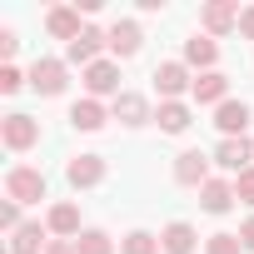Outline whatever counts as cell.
Segmentation results:
<instances>
[{
	"instance_id": "cell-25",
	"label": "cell",
	"mask_w": 254,
	"mask_h": 254,
	"mask_svg": "<svg viewBox=\"0 0 254 254\" xmlns=\"http://www.w3.org/2000/svg\"><path fill=\"white\" fill-rule=\"evenodd\" d=\"M204 254H249V249H244V239H239V234L219 229V234H209V239H204Z\"/></svg>"
},
{
	"instance_id": "cell-5",
	"label": "cell",
	"mask_w": 254,
	"mask_h": 254,
	"mask_svg": "<svg viewBox=\"0 0 254 254\" xmlns=\"http://www.w3.org/2000/svg\"><path fill=\"white\" fill-rule=\"evenodd\" d=\"M199 25H204V35H229V30H239V5L234 0H209L199 10Z\"/></svg>"
},
{
	"instance_id": "cell-13",
	"label": "cell",
	"mask_w": 254,
	"mask_h": 254,
	"mask_svg": "<svg viewBox=\"0 0 254 254\" xmlns=\"http://www.w3.org/2000/svg\"><path fill=\"white\" fill-rule=\"evenodd\" d=\"M249 160H254V145H249L244 135H239V140H219V150H214V165L229 170V175H244Z\"/></svg>"
},
{
	"instance_id": "cell-16",
	"label": "cell",
	"mask_w": 254,
	"mask_h": 254,
	"mask_svg": "<svg viewBox=\"0 0 254 254\" xmlns=\"http://www.w3.org/2000/svg\"><path fill=\"white\" fill-rule=\"evenodd\" d=\"M45 30H50L55 40H65V45L85 35V25H80V10H75V5H55V10L45 15Z\"/></svg>"
},
{
	"instance_id": "cell-20",
	"label": "cell",
	"mask_w": 254,
	"mask_h": 254,
	"mask_svg": "<svg viewBox=\"0 0 254 254\" xmlns=\"http://www.w3.org/2000/svg\"><path fill=\"white\" fill-rule=\"evenodd\" d=\"M214 60H219V45H214L209 35H194V40H185V65H194V70L204 75V70H214Z\"/></svg>"
},
{
	"instance_id": "cell-4",
	"label": "cell",
	"mask_w": 254,
	"mask_h": 254,
	"mask_svg": "<svg viewBox=\"0 0 254 254\" xmlns=\"http://www.w3.org/2000/svg\"><path fill=\"white\" fill-rule=\"evenodd\" d=\"M209 165H214V155H204V150H185V155L175 160V180L190 185V190H204V185H209Z\"/></svg>"
},
{
	"instance_id": "cell-11",
	"label": "cell",
	"mask_w": 254,
	"mask_h": 254,
	"mask_svg": "<svg viewBox=\"0 0 254 254\" xmlns=\"http://www.w3.org/2000/svg\"><path fill=\"white\" fill-rule=\"evenodd\" d=\"M249 120H254V110H249L244 100H224V105L214 110V125H219V135H224V140H239Z\"/></svg>"
},
{
	"instance_id": "cell-22",
	"label": "cell",
	"mask_w": 254,
	"mask_h": 254,
	"mask_svg": "<svg viewBox=\"0 0 254 254\" xmlns=\"http://www.w3.org/2000/svg\"><path fill=\"white\" fill-rule=\"evenodd\" d=\"M70 125H75V130H100V125H105V105L100 100H75L70 105Z\"/></svg>"
},
{
	"instance_id": "cell-17",
	"label": "cell",
	"mask_w": 254,
	"mask_h": 254,
	"mask_svg": "<svg viewBox=\"0 0 254 254\" xmlns=\"http://www.w3.org/2000/svg\"><path fill=\"white\" fill-rule=\"evenodd\" d=\"M45 224H50V234H55V239H80V234H85V229H80V209H75L70 199H60V204L50 209V219H45Z\"/></svg>"
},
{
	"instance_id": "cell-1",
	"label": "cell",
	"mask_w": 254,
	"mask_h": 254,
	"mask_svg": "<svg viewBox=\"0 0 254 254\" xmlns=\"http://www.w3.org/2000/svg\"><path fill=\"white\" fill-rule=\"evenodd\" d=\"M0 140H5V150H15V155H25V150H35L40 145V120H30V115H5L0 120Z\"/></svg>"
},
{
	"instance_id": "cell-32",
	"label": "cell",
	"mask_w": 254,
	"mask_h": 254,
	"mask_svg": "<svg viewBox=\"0 0 254 254\" xmlns=\"http://www.w3.org/2000/svg\"><path fill=\"white\" fill-rule=\"evenodd\" d=\"M45 254H75V239H50V249Z\"/></svg>"
},
{
	"instance_id": "cell-21",
	"label": "cell",
	"mask_w": 254,
	"mask_h": 254,
	"mask_svg": "<svg viewBox=\"0 0 254 254\" xmlns=\"http://www.w3.org/2000/svg\"><path fill=\"white\" fill-rule=\"evenodd\" d=\"M199 204H204L209 214H229V209H234V185H229V180H209V185L199 190Z\"/></svg>"
},
{
	"instance_id": "cell-3",
	"label": "cell",
	"mask_w": 254,
	"mask_h": 254,
	"mask_svg": "<svg viewBox=\"0 0 254 254\" xmlns=\"http://www.w3.org/2000/svg\"><path fill=\"white\" fill-rule=\"evenodd\" d=\"M155 90H160V100H180L185 90H194L190 65H185V60H165V65H155Z\"/></svg>"
},
{
	"instance_id": "cell-19",
	"label": "cell",
	"mask_w": 254,
	"mask_h": 254,
	"mask_svg": "<svg viewBox=\"0 0 254 254\" xmlns=\"http://www.w3.org/2000/svg\"><path fill=\"white\" fill-rule=\"evenodd\" d=\"M155 120H160V130H165V135H185L194 115H190V105H185V100H160Z\"/></svg>"
},
{
	"instance_id": "cell-8",
	"label": "cell",
	"mask_w": 254,
	"mask_h": 254,
	"mask_svg": "<svg viewBox=\"0 0 254 254\" xmlns=\"http://www.w3.org/2000/svg\"><path fill=\"white\" fill-rule=\"evenodd\" d=\"M30 85H35V95H65V60H35L30 65Z\"/></svg>"
},
{
	"instance_id": "cell-7",
	"label": "cell",
	"mask_w": 254,
	"mask_h": 254,
	"mask_svg": "<svg viewBox=\"0 0 254 254\" xmlns=\"http://www.w3.org/2000/svg\"><path fill=\"white\" fill-rule=\"evenodd\" d=\"M100 45H110V35H105V30H95V25H85V35L65 45V60H70V65H85V70H90V65L100 60Z\"/></svg>"
},
{
	"instance_id": "cell-9",
	"label": "cell",
	"mask_w": 254,
	"mask_h": 254,
	"mask_svg": "<svg viewBox=\"0 0 254 254\" xmlns=\"http://www.w3.org/2000/svg\"><path fill=\"white\" fill-rule=\"evenodd\" d=\"M85 90H90V100H100V95H125V90H120V65H115V60H95V65L85 70Z\"/></svg>"
},
{
	"instance_id": "cell-2",
	"label": "cell",
	"mask_w": 254,
	"mask_h": 254,
	"mask_svg": "<svg viewBox=\"0 0 254 254\" xmlns=\"http://www.w3.org/2000/svg\"><path fill=\"white\" fill-rule=\"evenodd\" d=\"M5 194H10L15 204H35V199H45V175H40L35 165H15V170L5 175Z\"/></svg>"
},
{
	"instance_id": "cell-27",
	"label": "cell",
	"mask_w": 254,
	"mask_h": 254,
	"mask_svg": "<svg viewBox=\"0 0 254 254\" xmlns=\"http://www.w3.org/2000/svg\"><path fill=\"white\" fill-rule=\"evenodd\" d=\"M0 224H5L10 234H15L20 224H25V219H20V204H15V199H5V204H0Z\"/></svg>"
},
{
	"instance_id": "cell-6",
	"label": "cell",
	"mask_w": 254,
	"mask_h": 254,
	"mask_svg": "<svg viewBox=\"0 0 254 254\" xmlns=\"http://www.w3.org/2000/svg\"><path fill=\"white\" fill-rule=\"evenodd\" d=\"M105 170H110L105 155H75V160L65 165V180H70L75 190H95V185L105 180Z\"/></svg>"
},
{
	"instance_id": "cell-15",
	"label": "cell",
	"mask_w": 254,
	"mask_h": 254,
	"mask_svg": "<svg viewBox=\"0 0 254 254\" xmlns=\"http://www.w3.org/2000/svg\"><path fill=\"white\" fill-rule=\"evenodd\" d=\"M140 45H145V30H140L135 20H115V25H110V50H115V60L140 55Z\"/></svg>"
},
{
	"instance_id": "cell-18",
	"label": "cell",
	"mask_w": 254,
	"mask_h": 254,
	"mask_svg": "<svg viewBox=\"0 0 254 254\" xmlns=\"http://www.w3.org/2000/svg\"><path fill=\"white\" fill-rule=\"evenodd\" d=\"M194 224H185V219H175V224H165L160 229V249L165 254H194Z\"/></svg>"
},
{
	"instance_id": "cell-30",
	"label": "cell",
	"mask_w": 254,
	"mask_h": 254,
	"mask_svg": "<svg viewBox=\"0 0 254 254\" xmlns=\"http://www.w3.org/2000/svg\"><path fill=\"white\" fill-rule=\"evenodd\" d=\"M15 45H20V40H15V30H0V55H5V60L15 55Z\"/></svg>"
},
{
	"instance_id": "cell-24",
	"label": "cell",
	"mask_w": 254,
	"mask_h": 254,
	"mask_svg": "<svg viewBox=\"0 0 254 254\" xmlns=\"http://www.w3.org/2000/svg\"><path fill=\"white\" fill-rule=\"evenodd\" d=\"M75 254H115V239H110L105 229H85V234L75 239Z\"/></svg>"
},
{
	"instance_id": "cell-31",
	"label": "cell",
	"mask_w": 254,
	"mask_h": 254,
	"mask_svg": "<svg viewBox=\"0 0 254 254\" xmlns=\"http://www.w3.org/2000/svg\"><path fill=\"white\" fill-rule=\"evenodd\" d=\"M239 239H244V249L254 254V219H244V224H239Z\"/></svg>"
},
{
	"instance_id": "cell-29",
	"label": "cell",
	"mask_w": 254,
	"mask_h": 254,
	"mask_svg": "<svg viewBox=\"0 0 254 254\" xmlns=\"http://www.w3.org/2000/svg\"><path fill=\"white\" fill-rule=\"evenodd\" d=\"M239 35H244V40H254V5H244V10H239Z\"/></svg>"
},
{
	"instance_id": "cell-14",
	"label": "cell",
	"mask_w": 254,
	"mask_h": 254,
	"mask_svg": "<svg viewBox=\"0 0 254 254\" xmlns=\"http://www.w3.org/2000/svg\"><path fill=\"white\" fill-rule=\"evenodd\" d=\"M50 224H40V219H25L15 234H10V254H45L50 249Z\"/></svg>"
},
{
	"instance_id": "cell-28",
	"label": "cell",
	"mask_w": 254,
	"mask_h": 254,
	"mask_svg": "<svg viewBox=\"0 0 254 254\" xmlns=\"http://www.w3.org/2000/svg\"><path fill=\"white\" fill-rule=\"evenodd\" d=\"M20 85H25V75H20L15 65H5V70H0V90H5V95H15Z\"/></svg>"
},
{
	"instance_id": "cell-23",
	"label": "cell",
	"mask_w": 254,
	"mask_h": 254,
	"mask_svg": "<svg viewBox=\"0 0 254 254\" xmlns=\"http://www.w3.org/2000/svg\"><path fill=\"white\" fill-rule=\"evenodd\" d=\"M120 254H160V234H150V229H130L120 239Z\"/></svg>"
},
{
	"instance_id": "cell-10",
	"label": "cell",
	"mask_w": 254,
	"mask_h": 254,
	"mask_svg": "<svg viewBox=\"0 0 254 254\" xmlns=\"http://www.w3.org/2000/svg\"><path fill=\"white\" fill-rule=\"evenodd\" d=\"M115 120H120V125H130V130H140V125H150V120H155V110H150V100H145V95L125 90V95H115Z\"/></svg>"
},
{
	"instance_id": "cell-26",
	"label": "cell",
	"mask_w": 254,
	"mask_h": 254,
	"mask_svg": "<svg viewBox=\"0 0 254 254\" xmlns=\"http://www.w3.org/2000/svg\"><path fill=\"white\" fill-rule=\"evenodd\" d=\"M234 199H239V204H254V165H249L244 175H234Z\"/></svg>"
},
{
	"instance_id": "cell-12",
	"label": "cell",
	"mask_w": 254,
	"mask_h": 254,
	"mask_svg": "<svg viewBox=\"0 0 254 254\" xmlns=\"http://www.w3.org/2000/svg\"><path fill=\"white\" fill-rule=\"evenodd\" d=\"M190 95H194L199 105H214V110H219V105L229 100V75H224V70H204V75H194V90H190Z\"/></svg>"
}]
</instances>
